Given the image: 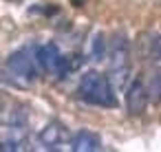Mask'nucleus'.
<instances>
[{"instance_id": "obj_7", "label": "nucleus", "mask_w": 161, "mask_h": 152, "mask_svg": "<svg viewBox=\"0 0 161 152\" xmlns=\"http://www.w3.org/2000/svg\"><path fill=\"white\" fill-rule=\"evenodd\" d=\"M71 148H73L75 152H97V150H102V139H99L95 132L80 130V132L73 137Z\"/></svg>"}, {"instance_id": "obj_5", "label": "nucleus", "mask_w": 161, "mask_h": 152, "mask_svg": "<svg viewBox=\"0 0 161 152\" xmlns=\"http://www.w3.org/2000/svg\"><path fill=\"white\" fill-rule=\"evenodd\" d=\"M148 106V90L141 79H132L126 88V108L130 115H141Z\"/></svg>"}, {"instance_id": "obj_6", "label": "nucleus", "mask_w": 161, "mask_h": 152, "mask_svg": "<svg viewBox=\"0 0 161 152\" xmlns=\"http://www.w3.org/2000/svg\"><path fill=\"white\" fill-rule=\"evenodd\" d=\"M64 137H66L64 126L58 123V121H51V123H47V126L42 128V132H40V143H42V148H47V150H58L60 143L64 141Z\"/></svg>"}, {"instance_id": "obj_1", "label": "nucleus", "mask_w": 161, "mask_h": 152, "mask_svg": "<svg viewBox=\"0 0 161 152\" xmlns=\"http://www.w3.org/2000/svg\"><path fill=\"white\" fill-rule=\"evenodd\" d=\"M80 97L95 106H115V93L110 86V79L106 75H99L97 71H88L80 79Z\"/></svg>"}, {"instance_id": "obj_4", "label": "nucleus", "mask_w": 161, "mask_h": 152, "mask_svg": "<svg viewBox=\"0 0 161 152\" xmlns=\"http://www.w3.org/2000/svg\"><path fill=\"white\" fill-rule=\"evenodd\" d=\"M36 57H38V62H40V66H42L44 71L58 73L60 77L66 75V71H69V62H66V57L60 55V51H58L55 44H44V46H40L38 53H36Z\"/></svg>"}, {"instance_id": "obj_2", "label": "nucleus", "mask_w": 161, "mask_h": 152, "mask_svg": "<svg viewBox=\"0 0 161 152\" xmlns=\"http://www.w3.org/2000/svg\"><path fill=\"white\" fill-rule=\"evenodd\" d=\"M110 79L117 88H121L128 79V71H130V49H128V40L124 35H115L113 44H110Z\"/></svg>"}, {"instance_id": "obj_3", "label": "nucleus", "mask_w": 161, "mask_h": 152, "mask_svg": "<svg viewBox=\"0 0 161 152\" xmlns=\"http://www.w3.org/2000/svg\"><path fill=\"white\" fill-rule=\"evenodd\" d=\"M7 71L11 73V77L16 82H20L22 86L31 84L36 79V66H33V60L29 57L27 51H16L9 55L7 60Z\"/></svg>"}, {"instance_id": "obj_8", "label": "nucleus", "mask_w": 161, "mask_h": 152, "mask_svg": "<svg viewBox=\"0 0 161 152\" xmlns=\"http://www.w3.org/2000/svg\"><path fill=\"white\" fill-rule=\"evenodd\" d=\"M148 57L159 66L161 64V35H152L148 40Z\"/></svg>"}, {"instance_id": "obj_9", "label": "nucleus", "mask_w": 161, "mask_h": 152, "mask_svg": "<svg viewBox=\"0 0 161 152\" xmlns=\"http://www.w3.org/2000/svg\"><path fill=\"white\" fill-rule=\"evenodd\" d=\"M104 53H106V42H104V35L97 33V35L93 38V60L99 62V60L104 57Z\"/></svg>"}]
</instances>
